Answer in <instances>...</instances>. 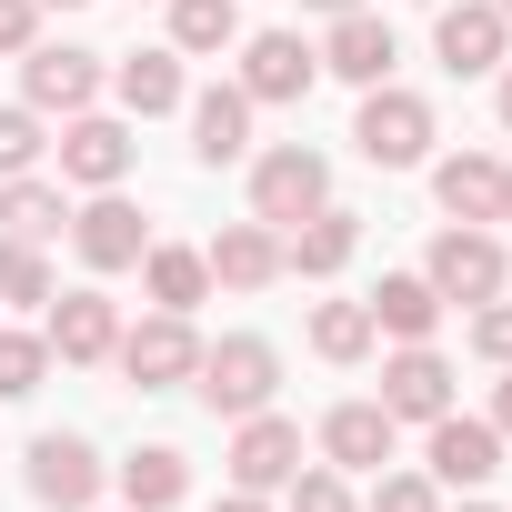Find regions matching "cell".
<instances>
[{
	"instance_id": "836d02e7",
	"label": "cell",
	"mask_w": 512,
	"mask_h": 512,
	"mask_svg": "<svg viewBox=\"0 0 512 512\" xmlns=\"http://www.w3.org/2000/svg\"><path fill=\"white\" fill-rule=\"evenodd\" d=\"M472 352L512 372V302H502V292H492V302H472Z\"/></svg>"
},
{
	"instance_id": "484cf974",
	"label": "cell",
	"mask_w": 512,
	"mask_h": 512,
	"mask_svg": "<svg viewBox=\"0 0 512 512\" xmlns=\"http://www.w3.org/2000/svg\"><path fill=\"white\" fill-rule=\"evenodd\" d=\"M141 282H151L161 312H191V302L211 292V262H201V251H181V241H151V251H141Z\"/></svg>"
},
{
	"instance_id": "f1b7e54d",
	"label": "cell",
	"mask_w": 512,
	"mask_h": 512,
	"mask_svg": "<svg viewBox=\"0 0 512 512\" xmlns=\"http://www.w3.org/2000/svg\"><path fill=\"white\" fill-rule=\"evenodd\" d=\"M51 382V342L41 332H0V402H31Z\"/></svg>"
},
{
	"instance_id": "7bdbcfd3",
	"label": "cell",
	"mask_w": 512,
	"mask_h": 512,
	"mask_svg": "<svg viewBox=\"0 0 512 512\" xmlns=\"http://www.w3.org/2000/svg\"><path fill=\"white\" fill-rule=\"evenodd\" d=\"M61 11H81V0H61Z\"/></svg>"
},
{
	"instance_id": "d4e9b609",
	"label": "cell",
	"mask_w": 512,
	"mask_h": 512,
	"mask_svg": "<svg viewBox=\"0 0 512 512\" xmlns=\"http://www.w3.org/2000/svg\"><path fill=\"white\" fill-rule=\"evenodd\" d=\"M71 211H61V181H31V171H11L0 181V241H51Z\"/></svg>"
},
{
	"instance_id": "7c38bea8",
	"label": "cell",
	"mask_w": 512,
	"mask_h": 512,
	"mask_svg": "<svg viewBox=\"0 0 512 512\" xmlns=\"http://www.w3.org/2000/svg\"><path fill=\"white\" fill-rule=\"evenodd\" d=\"M21 81H31V111H61V121H71V111L101 101V51H71V41L41 51V41H31V51H21Z\"/></svg>"
},
{
	"instance_id": "cb8c5ba5",
	"label": "cell",
	"mask_w": 512,
	"mask_h": 512,
	"mask_svg": "<svg viewBox=\"0 0 512 512\" xmlns=\"http://www.w3.org/2000/svg\"><path fill=\"white\" fill-rule=\"evenodd\" d=\"M181 492H191V462H181L171 442H141V452L121 462V502H131V512H171Z\"/></svg>"
},
{
	"instance_id": "e575fe53",
	"label": "cell",
	"mask_w": 512,
	"mask_h": 512,
	"mask_svg": "<svg viewBox=\"0 0 512 512\" xmlns=\"http://www.w3.org/2000/svg\"><path fill=\"white\" fill-rule=\"evenodd\" d=\"M41 41V0H0V51H31Z\"/></svg>"
},
{
	"instance_id": "8992f818",
	"label": "cell",
	"mask_w": 512,
	"mask_h": 512,
	"mask_svg": "<svg viewBox=\"0 0 512 512\" xmlns=\"http://www.w3.org/2000/svg\"><path fill=\"white\" fill-rule=\"evenodd\" d=\"M322 81V51L302 41V31H251L241 41V91H251V111L262 101H302Z\"/></svg>"
},
{
	"instance_id": "1f68e13d",
	"label": "cell",
	"mask_w": 512,
	"mask_h": 512,
	"mask_svg": "<svg viewBox=\"0 0 512 512\" xmlns=\"http://www.w3.org/2000/svg\"><path fill=\"white\" fill-rule=\"evenodd\" d=\"M51 151V131H41V111H0V181H11V171H31Z\"/></svg>"
},
{
	"instance_id": "b9f144b4",
	"label": "cell",
	"mask_w": 512,
	"mask_h": 512,
	"mask_svg": "<svg viewBox=\"0 0 512 512\" xmlns=\"http://www.w3.org/2000/svg\"><path fill=\"white\" fill-rule=\"evenodd\" d=\"M462 512H492V502H462Z\"/></svg>"
},
{
	"instance_id": "6da1fadb",
	"label": "cell",
	"mask_w": 512,
	"mask_h": 512,
	"mask_svg": "<svg viewBox=\"0 0 512 512\" xmlns=\"http://www.w3.org/2000/svg\"><path fill=\"white\" fill-rule=\"evenodd\" d=\"M191 392H201V412L241 422V412H262V402L282 392V352H272L262 332H231V342H201V372H191Z\"/></svg>"
},
{
	"instance_id": "74e56055",
	"label": "cell",
	"mask_w": 512,
	"mask_h": 512,
	"mask_svg": "<svg viewBox=\"0 0 512 512\" xmlns=\"http://www.w3.org/2000/svg\"><path fill=\"white\" fill-rule=\"evenodd\" d=\"M492 221H512V161H502V211H492Z\"/></svg>"
},
{
	"instance_id": "f546056e",
	"label": "cell",
	"mask_w": 512,
	"mask_h": 512,
	"mask_svg": "<svg viewBox=\"0 0 512 512\" xmlns=\"http://www.w3.org/2000/svg\"><path fill=\"white\" fill-rule=\"evenodd\" d=\"M0 302H21V312L51 302V262H41V241H0Z\"/></svg>"
},
{
	"instance_id": "f35d334b",
	"label": "cell",
	"mask_w": 512,
	"mask_h": 512,
	"mask_svg": "<svg viewBox=\"0 0 512 512\" xmlns=\"http://www.w3.org/2000/svg\"><path fill=\"white\" fill-rule=\"evenodd\" d=\"M312 11H332V21H342V11H362V0H312Z\"/></svg>"
},
{
	"instance_id": "ab89813d",
	"label": "cell",
	"mask_w": 512,
	"mask_h": 512,
	"mask_svg": "<svg viewBox=\"0 0 512 512\" xmlns=\"http://www.w3.org/2000/svg\"><path fill=\"white\" fill-rule=\"evenodd\" d=\"M502 131H512V71H502Z\"/></svg>"
},
{
	"instance_id": "2e32d148",
	"label": "cell",
	"mask_w": 512,
	"mask_h": 512,
	"mask_svg": "<svg viewBox=\"0 0 512 512\" xmlns=\"http://www.w3.org/2000/svg\"><path fill=\"white\" fill-rule=\"evenodd\" d=\"M201 262H211L221 292H272V282H282V231H272V221H231Z\"/></svg>"
},
{
	"instance_id": "8d00e7d4",
	"label": "cell",
	"mask_w": 512,
	"mask_h": 512,
	"mask_svg": "<svg viewBox=\"0 0 512 512\" xmlns=\"http://www.w3.org/2000/svg\"><path fill=\"white\" fill-rule=\"evenodd\" d=\"M492 432L512 442V372H502V392H492Z\"/></svg>"
},
{
	"instance_id": "277c9868",
	"label": "cell",
	"mask_w": 512,
	"mask_h": 512,
	"mask_svg": "<svg viewBox=\"0 0 512 512\" xmlns=\"http://www.w3.org/2000/svg\"><path fill=\"white\" fill-rule=\"evenodd\" d=\"M141 392H171V382H191L201 372V332H191V312H151L141 332H121V352H111Z\"/></svg>"
},
{
	"instance_id": "7402d4cb",
	"label": "cell",
	"mask_w": 512,
	"mask_h": 512,
	"mask_svg": "<svg viewBox=\"0 0 512 512\" xmlns=\"http://www.w3.org/2000/svg\"><path fill=\"white\" fill-rule=\"evenodd\" d=\"M432 191H442V211H452V221H492V211H502V161L452 151V161L432 171Z\"/></svg>"
},
{
	"instance_id": "7a4b0ae2",
	"label": "cell",
	"mask_w": 512,
	"mask_h": 512,
	"mask_svg": "<svg viewBox=\"0 0 512 512\" xmlns=\"http://www.w3.org/2000/svg\"><path fill=\"white\" fill-rule=\"evenodd\" d=\"M352 151H362L372 171H412V161L432 151V101L372 81V91H362V121H352Z\"/></svg>"
},
{
	"instance_id": "3957f363",
	"label": "cell",
	"mask_w": 512,
	"mask_h": 512,
	"mask_svg": "<svg viewBox=\"0 0 512 512\" xmlns=\"http://www.w3.org/2000/svg\"><path fill=\"white\" fill-rule=\"evenodd\" d=\"M322 201H332V161H322V151L282 141V151L251 161V221H302V211H322Z\"/></svg>"
},
{
	"instance_id": "83f0119b",
	"label": "cell",
	"mask_w": 512,
	"mask_h": 512,
	"mask_svg": "<svg viewBox=\"0 0 512 512\" xmlns=\"http://www.w3.org/2000/svg\"><path fill=\"white\" fill-rule=\"evenodd\" d=\"M372 342H382V332H372V302H322V312H312V352H322V362H362Z\"/></svg>"
},
{
	"instance_id": "4316f807",
	"label": "cell",
	"mask_w": 512,
	"mask_h": 512,
	"mask_svg": "<svg viewBox=\"0 0 512 512\" xmlns=\"http://www.w3.org/2000/svg\"><path fill=\"white\" fill-rule=\"evenodd\" d=\"M241 0H171V51H231Z\"/></svg>"
},
{
	"instance_id": "52a82bcc",
	"label": "cell",
	"mask_w": 512,
	"mask_h": 512,
	"mask_svg": "<svg viewBox=\"0 0 512 512\" xmlns=\"http://www.w3.org/2000/svg\"><path fill=\"white\" fill-rule=\"evenodd\" d=\"M292 472H302V422H282L272 402L241 412V432H231V482H241V492H282Z\"/></svg>"
},
{
	"instance_id": "d6986e66",
	"label": "cell",
	"mask_w": 512,
	"mask_h": 512,
	"mask_svg": "<svg viewBox=\"0 0 512 512\" xmlns=\"http://www.w3.org/2000/svg\"><path fill=\"white\" fill-rule=\"evenodd\" d=\"M251 151V91L241 81H221V91H201L191 101V161L201 171H221V161H241Z\"/></svg>"
},
{
	"instance_id": "603a6c76",
	"label": "cell",
	"mask_w": 512,
	"mask_h": 512,
	"mask_svg": "<svg viewBox=\"0 0 512 512\" xmlns=\"http://www.w3.org/2000/svg\"><path fill=\"white\" fill-rule=\"evenodd\" d=\"M432 322H442V292H432L422 272H392V282L372 292V332H392V342H432Z\"/></svg>"
},
{
	"instance_id": "ba28073f",
	"label": "cell",
	"mask_w": 512,
	"mask_h": 512,
	"mask_svg": "<svg viewBox=\"0 0 512 512\" xmlns=\"http://www.w3.org/2000/svg\"><path fill=\"white\" fill-rule=\"evenodd\" d=\"M71 251H81L91 272H141L151 231H141V211L121 191H91V211H71Z\"/></svg>"
},
{
	"instance_id": "e0dca14e",
	"label": "cell",
	"mask_w": 512,
	"mask_h": 512,
	"mask_svg": "<svg viewBox=\"0 0 512 512\" xmlns=\"http://www.w3.org/2000/svg\"><path fill=\"white\" fill-rule=\"evenodd\" d=\"M392 61H402V41H392V21H372V11H342L332 21V41H322V71L332 81H392Z\"/></svg>"
},
{
	"instance_id": "44dd1931",
	"label": "cell",
	"mask_w": 512,
	"mask_h": 512,
	"mask_svg": "<svg viewBox=\"0 0 512 512\" xmlns=\"http://www.w3.org/2000/svg\"><path fill=\"white\" fill-rule=\"evenodd\" d=\"M111 91H121V111H141V121L181 111V51H131V61L111 71Z\"/></svg>"
},
{
	"instance_id": "4dcf8cb0",
	"label": "cell",
	"mask_w": 512,
	"mask_h": 512,
	"mask_svg": "<svg viewBox=\"0 0 512 512\" xmlns=\"http://www.w3.org/2000/svg\"><path fill=\"white\" fill-rule=\"evenodd\" d=\"M362 512H442V482H432V472H382Z\"/></svg>"
},
{
	"instance_id": "ac0fdd59",
	"label": "cell",
	"mask_w": 512,
	"mask_h": 512,
	"mask_svg": "<svg viewBox=\"0 0 512 512\" xmlns=\"http://www.w3.org/2000/svg\"><path fill=\"white\" fill-rule=\"evenodd\" d=\"M352 251H362V221L322 201V211H302V221H292V241H282V272H302V282H332V272L352 262Z\"/></svg>"
},
{
	"instance_id": "d6a6232c",
	"label": "cell",
	"mask_w": 512,
	"mask_h": 512,
	"mask_svg": "<svg viewBox=\"0 0 512 512\" xmlns=\"http://www.w3.org/2000/svg\"><path fill=\"white\" fill-rule=\"evenodd\" d=\"M282 492H292V512H362V502H352V482H342V472H292V482H282Z\"/></svg>"
},
{
	"instance_id": "8fae6325",
	"label": "cell",
	"mask_w": 512,
	"mask_h": 512,
	"mask_svg": "<svg viewBox=\"0 0 512 512\" xmlns=\"http://www.w3.org/2000/svg\"><path fill=\"white\" fill-rule=\"evenodd\" d=\"M91 492H101V452H91L81 432H41V442H31V502L91 512Z\"/></svg>"
},
{
	"instance_id": "30bf717a",
	"label": "cell",
	"mask_w": 512,
	"mask_h": 512,
	"mask_svg": "<svg viewBox=\"0 0 512 512\" xmlns=\"http://www.w3.org/2000/svg\"><path fill=\"white\" fill-rule=\"evenodd\" d=\"M382 412H392V422H442V412H452V362H442L432 342H402V352L382 362Z\"/></svg>"
},
{
	"instance_id": "60d3db41",
	"label": "cell",
	"mask_w": 512,
	"mask_h": 512,
	"mask_svg": "<svg viewBox=\"0 0 512 512\" xmlns=\"http://www.w3.org/2000/svg\"><path fill=\"white\" fill-rule=\"evenodd\" d=\"M492 11H502V21H512V0H492Z\"/></svg>"
},
{
	"instance_id": "5b68a950",
	"label": "cell",
	"mask_w": 512,
	"mask_h": 512,
	"mask_svg": "<svg viewBox=\"0 0 512 512\" xmlns=\"http://www.w3.org/2000/svg\"><path fill=\"white\" fill-rule=\"evenodd\" d=\"M422 282H432L442 302H492V292H502V241H492V221L442 231V241H432V262H422Z\"/></svg>"
},
{
	"instance_id": "9a60e30c",
	"label": "cell",
	"mask_w": 512,
	"mask_h": 512,
	"mask_svg": "<svg viewBox=\"0 0 512 512\" xmlns=\"http://www.w3.org/2000/svg\"><path fill=\"white\" fill-rule=\"evenodd\" d=\"M492 472H502V432H492V422H472V412H442V422H432V482L482 492Z\"/></svg>"
},
{
	"instance_id": "ffe728a7",
	"label": "cell",
	"mask_w": 512,
	"mask_h": 512,
	"mask_svg": "<svg viewBox=\"0 0 512 512\" xmlns=\"http://www.w3.org/2000/svg\"><path fill=\"white\" fill-rule=\"evenodd\" d=\"M392 432H402V422H392L382 402H342V412L322 422V452H332V472H382V462H392Z\"/></svg>"
},
{
	"instance_id": "d590c367",
	"label": "cell",
	"mask_w": 512,
	"mask_h": 512,
	"mask_svg": "<svg viewBox=\"0 0 512 512\" xmlns=\"http://www.w3.org/2000/svg\"><path fill=\"white\" fill-rule=\"evenodd\" d=\"M211 512H272V502H262V492H241V482H231V492H221Z\"/></svg>"
},
{
	"instance_id": "5bb4252c",
	"label": "cell",
	"mask_w": 512,
	"mask_h": 512,
	"mask_svg": "<svg viewBox=\"0 0 512 512\" xmlns=\"http://www.w3.org/2000/svg\"><path fill=\"white\" fill-rule=\"evenodd\" d=\"M121 171H131V131L101 121V111H71V131H61V181H81V191H121Z\"/></svg>"
},
{
	"instance_id": "9c48e42d",
	"label": "cell",
	"mask_w": 512,
	"mask_h": 512,
	"mask_svg": "<svg viewBox=\"0 0 512 512\" xmlns=\"http://www.w3.org/2000/svg\"><path fill=\"white\" fill-rule=\"evenodd\" d=\"M502 41H512V21L492 11V0H442V21H432V51H442V71H452V81L502 71Z\"/></svg>"
},
{
	"instance_id": "4fadbf2b",
	"label": "cell",
	"mask_w": 512,
	"mask_h": 512,
	"mask_svg": "<svg viewBox=\"0 0 512 512\" xmlns=\"http://www.w3.org/2000/svg\"><path fill=\"white\" fill-rule=\"evenodd\" d=\"M51 362H111L121 352V312H111V292H51Z\"/></svg>"
}]
</instances>
